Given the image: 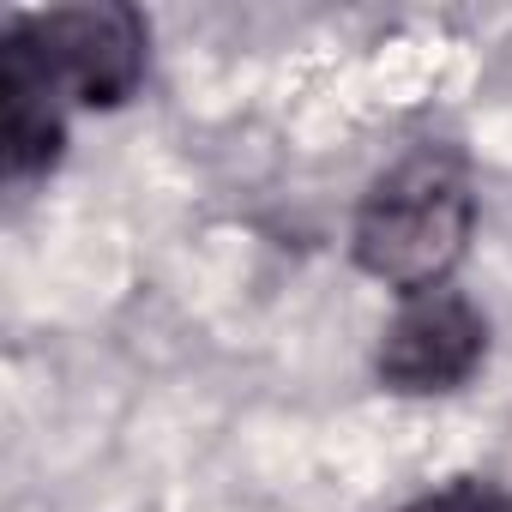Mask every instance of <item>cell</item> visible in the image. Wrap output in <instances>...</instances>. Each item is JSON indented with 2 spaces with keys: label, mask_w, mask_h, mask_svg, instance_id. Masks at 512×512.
I'll return each mask as SVG.
<instances>
[{
  "label": "cell",
  "mask_w": 512,
  "mask_h": 512,
  "mask_svg": "<svg viewBox=\"0 0 512 512\" xmlns=\"http://www.w3.org/2000/svg\"><path fill=\"white\" fill-rule=\"evenodd\" d=\"M0 139H7V175L31 181L55 169L61 139H67V97L31 55V43L13 31L0 49Z\"/></svg>",
  "instance_id": "4"
},
{
  "label": "cell",
  "mask_w": 512,
  "mask_h": 512,
  "mask_svg": "<svg viewBox=\"0 0 512 512\" xmlns=\"http://www.w3.org/2000/svg\"><path fill=\"white\" fill-rule=\"evenodd\" d=\"M19 37L31 43V55L43 61V73L67 103L115 109L145 79L151 31L133 7H61V13L25 19Z\"/></svg>",
  "instance_id": "2"
},
{
  "label": "cell",
  "mask_w": 512,
  "mask_h": 512,
  "mask_svg": "<svg viewBox=\"0 0 512 512\" xmlns=\"http://www.w3.org/2000/svg\"><path fill=\"white\" fill-rule=\"evenodd\" d=\"M488 356V320L458 290H422L404 296L380 338V380L392 392H452L464 386Z\"/></svg>",
  "instance_id": "3"
},
{
  "label": "cell",
  "mask_w": 512,
  "mask_h": 512,
  "mask_svg": "<svg viewBox=\"0 0 512 512\" xmlns=\"http://www.w3.org/2000/svg\"><path fill=\"white\" fill-rule=\"evenodd\" d=\"M404 512H512V494H500L494 482H452L440 494H422Z\"/></svg>",
  "instance_id": "5"
},
{
  "label": "cell",
  "mask_w": 512,
  "mask_h": 512,
  "mask_svg": "<svg viewBox=\"0 0 512 512\" xmlns=\"http://www.w3.org/2000/svg\"><path fill=\"white\" fill-rule=\"evenodd\" d=\"M476 229V193L452 151H416L374 181L356 211V266L398 296L440 290Z\"/></svg>",
  "instance_id": "1"
}]
</instances>
